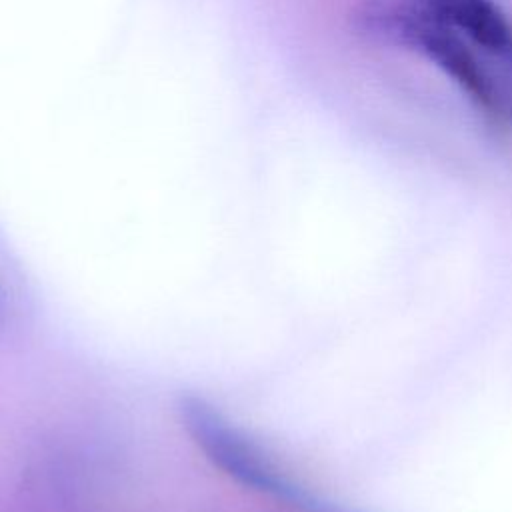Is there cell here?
<instances>
[{
    "label": "cell",
    "instance_id": "obj_1",
    "mask_svg": "<svg viewBox=\"0 0 512 512\" xmlns=\"http://www.w3.org/2000/svg\"><path fill=\"white\" fill-rule=\"evenodd\" d=\"M358 20L370 36L420 52L492 120L512 122V96L478 56L476 48L410 0L368 2Z\"/></svg>",
    "mask_w": 512,
    "mask_h": 512
},
{
    "label": "cell",
    "instance_id": "obj_3",
    "mask_svg": "<svg viewBox=\"0 0 512 512\" xmlns=\"http://www.w3.org/2000/svg\"><path fill=\"white\" fill-rule=\"evenodd\" d=\"M512 76V22L494 0H410Z\"/></svg>",
    "mask_w": 512,
    "mask_h": 512
},
{
    "label": "cell",
    "instance_id": "obj_4",
    "mask_svg": "<svg viewBox=\"0 0 512 512\" xmlns=\"http://www.w3.org/2000/svg\"><path fill=\"white\" fill-rule=\"evenodd\" d=\"M4 314V290H2V286H0V316Z\"/></svg>",
    "mask_w": 512,
    "mask_h": 512
},
{
    "label": "cell",
    "instance_id": "obj_2",
    "mask_svg": "<svg viewBox=\"0 0 512 512\" xmlns=\"http://www.w3.org/2000/svg\"><path fill=\"white\" fill-rule=\"evenodd\" d=\"M176 412L190 442L224 476L250 492L274 500H302L298 486L290 482L272 456L214 404L202 396L184 394L176 404Z\"/></svg>",
    "mask_w": 512,
    "mask_h": 512
}]
</instances>
